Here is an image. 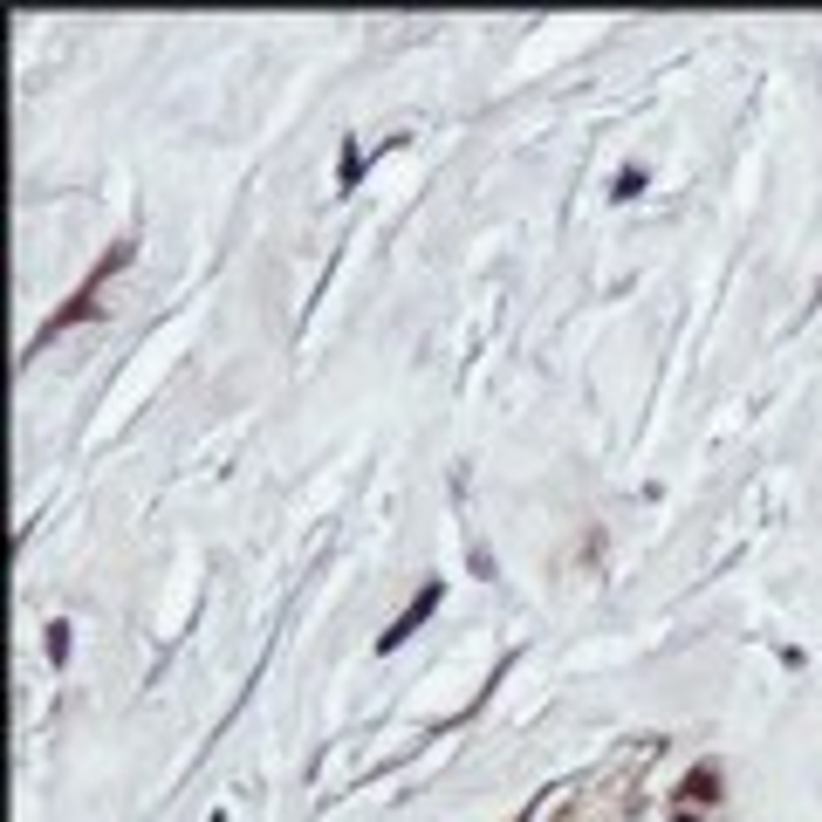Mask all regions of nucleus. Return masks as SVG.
<instances>
[{
	"label": "nucleus",
	"instance_id": "f257e3e1",
	"mask_svg": "<svg viewBox=\"0 0 822 822\" xmlns=\"http://www.w3.org/2000/svg\"><path fill=\"white\" fill-rule=\"evenodd\" d=\"M433 603H439V590H425V597H418V603H412V610H405V617H398V623H390V631H384V645H398V638H412V623H418L425 610H433Z\"/></svg>",
	"mask_w": 822,
	"mask_h": 822
}]
</instances>
